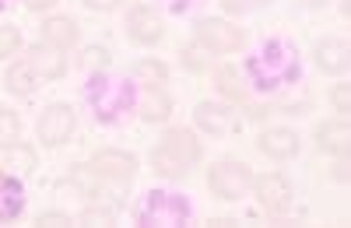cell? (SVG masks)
Returning <instances> with one entry per match:
<instances>
[{
	"mask_svg": "<svg viewBox=\"0 0 351 228\" xmlns=\"http://www.w3.org/2000/svg\"><path fill=\"white\" fill-rule=\"evenodd\" d=\"M193 120H197L200 130H208V134H225L232 127V109L218 105V102H200L197 112H193Z\"/></svg>",
	"mask_w": 351,
	"mask_h": 228,
	"instance_id": "5bb4252c",
	"label": "cell"
},
{
	"mask_svg": "<svg viewBox=\"0 0 351 228\" xmlns=\"http://www.w3.org/2000/svg\"><path fill=\"white\" fill-rule=\"evenodd\" d=\"M25 64L32 67V74L39 77V81H53V77H60L64 74V56L56 53L53 46H39V49H32L25 56Z\"/></svg>",
	"mask_w": 351,
	"mask_h": 228,
	"instance_id": "4fadbf2b",
	"label": "cell"
},
{
	"mask_svg": "<svg viewBox=\"0 0 351 228\" xmlns=\"http://www.w3.org/2000/svg\"><path fill=\"white\" fill-rule=\"evenodd\" d=\"M88 8H95V11H112L116 4H120V0H84Z\"/></svg>",
	"mask_w": 351,
	"mask_h": 228,
	"instance_id": "4dcf8cb0",
	"label": "cell"
},
{
	"mask_svg": "<svg viewBox=\"0 0 351 228\" xmlns=\"http://www.w3.org/2000/svg\"><path fill=\"white\" fill-rule=\"evenodd\" d=\"M218 88L232 99V102H246V88L239 84V74L232 67H218Z\"/></svg>",
	"mask_w": 351,
	"mask_h": 228,
	"instance_id": "44dd1931",
	"label": "cell"
},
{
	"mask_svg": "<svg viewBox=\"0 0 351 228\" xmlns=\"http://www.w3.org/2000/svg\"><path fill=\"white\" fill-rule=\"evenodd\" d=\"M256 197H260V207L267 214H285L288 204H291V190H288V179L281 173H267L256 179Z\"/></svg>",
	"mask_w": 351,
	"mask_h": 228,
	"instance_id": "52a82bcc",
	"label": "cell"
},
{
	"mask_svg": "<svg viewBox=\"0 0 351 228\" xmlns=\"http://www.w3.org/2000/svg\"><path fill=\"white\" fill-rule=\"evenodd\" d=\"M53 4V0H28V8H32V11H46Z\"/></svg>",
	"mask_w": 351,
	"mask_h": 228,
	"instance_id": "d6a6232c",
	"label": "cell"
},
{
	"mask_svg": "<svg viewBox=\"0 0 351 228\" xmlns=\"http://www.w3.org/2000/svg\"><path fill=\"white\" fill-rule=\"evenodd\" d=\"M302 4H324V0H302Z\"/></svg>",
	"mask_w": 351,
	"mask_h": 228,
	"instance_id": "e575fe53",
	"label": "cell"
},
{
	"mask_svg": "<svg viewBox=\"0 0 351 228\" xmlns=\"http://www.w3.org/2000/svg\"><path fill=\"white\" fill-rule=\"evenodd\" d=\"M74 134V112L67 105H49L43 112V120H39V137L46 140V144H64V140Z\"/></svg>",
	"mask_w": 351,
	"mask_h": 228,
	"instance_id": "ba28073f",
	"label": "cell"
},
{
	"mask_svg": "<svg viewBox=\"0 0 351 228\" xmlns=\"http://www.w3.org/2000/svg\"><path fill=\"white\" fill-rule=\"evenodd\" d=\"M190 214L193 207L183 193L152 190V193H144V201L137 207V225L141 228H180L190 221Z\"/></svg>",
	"mask_w": 351,
	"mask_h": 228,
	"instance_id": "3957f363",
	"label": "cell"
},
{
	"mask_svg": "<svg viewBox=\"0 0 351 228\" xmlns=\"http://www.w3.org/2000/svg\"><path fill=\"white\" fill-rule=\"evenodd\" d=\"M43 36H46V42H49L53 49H67V46H74V39H77V25H74L71 18H49V21L43 25Z\"/></svg>",
	"mask_w": 351,
	"mask_h": 228,
	"instance_id": "ac0fdd59",
	"label": "cell"
},
{
	"mask_svg": "<svg viewBox=\"0 0 351 228\" xmlns=\"http://www.w3.org/2000/svg\"><path fill=\"white\" fill-rule=\"evenodd\" d=\"M25 207V190H21V179L18 176H8L0 173V225H8L21 214Z\"/></svg>",
	"mask_w": 351,
	"mask_h": 228,
	"instance_id": "30bf717a",
	"label": "cell"
},
{
	"mask_svg": "<svg viewBox=\"0 0 351 228\" xmlns=\"http://www.w3.org/2000/svg\"><path fill=\"white\" fill-rule=\"evenodd\" d=\"M162 4L172 11V14H183V11H190V8H197L200 0H162Z\"/></svg>",
	"mask_w": 351,
	"mask_h": 228,
	"instance_id": "f546056e",
	"label": "cell"
},
{
	"mask_svg": "<svg viewBox=\"0 0 351 228\" xmlns=\"http://www.w3.org/2000/svg\"><path fill=\"white\" fill-rule=\"evenodd\" d=\"M348 120L341 116V120H327V123H319V130H316V144H319V151H330V155H341V151H348Z\"/></svg>",
	"mask_w": 351,
	"mask_h": 228,
	"instance_id": "2e32d148",
	"label": "cell"
},
{
	"mask_svg": "<svg viewBox=\"0 0 351 228\" xmlns=\"http://www.w3.org/2000/svg\"><path fill=\"white\" fill-rule=\"evenodd\" d=\"M169 112H172V99L158 88V84H148L141 95V116L148 123H162V120H169Z\"/></svg>",
	"mask_w": 351,
	"mask_h": 228,
	"instance_id": "e0dca14e",
	"label": "cell"
},
{
	"mask_svg": "<svg viewBox=\"0 0 351 228\" xmlns=\"http://www.w3.org/2000/svg\"><path fill=\"white\" fill-rule=\"evenodd\" d=\"M260 4H267V0H221V8L225 11H250V8H260Z\"/></svg>",
	"mask_w": 351,
	"mask_h": 228,
	"instance_id": "4316f807",
	"label": "cell"
},
{
	"mask_svg": "<svg viewBox=\"0 0 351 228\" xmlns=\"http://www.w3.org/2000/svg\"><path fill=\"white\" fill-rule=\"evenodd\" d=\"M137 77H141L144 84H162V81H165V64H158V60H141V64H137Z\"/></svg>",
	"mask_w": 351,
	"mask_h": 228,
	"instance_id": "603a6c76",
	"label": "cell"
},
{
	"mask_svg": "<svg viewBox=\"0 0 351 228\" xmlns=\"http://www.w3.org/2000/svg\"><path fill=\"white\" fill-rule=\"evenodd\" d=\"M348 99H351V92H348V84H337V88H334V109L341 112V116H344V112H348Z\"/></svg>",
	"mask_w": 351,
	"mask_h": 228,
	"instance_id": "83f0119b",
	"label": "cell"
},
{
	"mask_svg": "<svg viewBox=\"0 0 351 228\" xmlns=\"http://www.w3.org/2000/svg\"><path fill=\"white\" fill-rule=\"evenodd\" d=\"M316 67L327 74H341L348 67V42L344 39H324L316 46Z\"/></svg>",
	"mask_w": 351,
	"mask_h": 228,
	"instance_id": "9a60e30c",
	"label": "cell"
},
{
	"mask_svg": "<svg viewBox=\"0 0 351 228\" xmlns=\"http://www.w3.org/2000/svg\"><path fill=\"white\" fill-rule=\"evenodd\" d=\"M39 225H43V228H67V225H71V218H67V214H60V211H53V214L46 211V214H39Z\"/></svg>",
	"mask_w": 351,
	"mask_h": 228,
	"instance_id": "484cf974",
	"label": "cell"
},
{
	"mask_svg": "<svg viewBox=\"0 0 351 228\" xmlns=\"http://www.w3.org/2000/svg\"><path fill=\"white\" fill-rule=\"evenodd\" d=\"M21 46V32L18 28H0V56H11Z\"/></svg>",
	"mask_w": 351,
	"mask_h": 228,
	"instance_id": "cb8c5ba5",
	"label": "cell"
},
{
	"mask_svg": "<svg viewBox=\"0 0 351 228\" xmlns=\"http://www.w3.org/2000/svg\"><path fill=\"white\" fill-rule=\"evenodd\" d=\"M14 4V0H0V11H4V8H11Z\"/></svg>",
	"mask_w": 351,
	"mask_h": 228,
	"instance_id": "836d02e7",
	"label": "cell"
},
{
	"mask_svg": "<svg viewBox=\"0 0 351 228\" xmlns=\"http://www.w3.org/2000/svg\"><path fill=\"white\" fill-rule=\"evenodd\" d=\"M200 158V144H197V137L190 130H169L162 137V144L152 151V165H155V173L158 176H183L186 173V165Z\"/></svg>",
	"mask_w": 351,
	"mask_h": 228,
	"instance_id": "277c9868",
	"label": "cell"
},
{
	"mask_svg": "<svg viewBox=\"0 0 351 228\" xmlns=\"http://www.w3.org/2000/svg\"><path fill=\"white\" fill-rule=\"evenodd\" d=\"M334 176H337V179H348V158H344V151H341V158H337V165H334Z\"/></svg>",
	"mask_w": 351,
	"mask_h": 228,
	"instance_id": "1f68e13d",
	"label": "cell"
},
{
	"mask_svg": "<svg viewBox=\"0 0 351 228\" xmlns=\"http://www.w3.org/2000/svg\"><path fill=\"white\" fill-rule=\"evenodd\" d=\"M18 137H21V120L14 116L11 109H0V148L14 144Z\"/></svg>",
	"mask_w": 351,
	"mask_h": 228,
	"instance_id": "7402d4cb",
	"label": "cell"
},
{
	"mask_svg": "<svg viewBox=\"0 0 351 228\" xmlns=\"http://www.w3.org/2000/svg\"><path fill=\"white\" fill-rule=\"evenodd\" d=\"M246 77L256 92H281L302 77V60L291 39H267L253 56H246Z\"/></svg>",
	"mask_w": 351,
	"mask_h": 228,
	"instance_id": "6da1fadb",
	"label": "cell"
},
{
	"mask_svg": "<svg viewBox=\"0 0 351 228\" xmlns=\"http://www.w3.org/2000/svg\"><path fill=\"white\" fill-rule=\"evenodd\" d=\"M84 60L92 64V67H102V64H109V53H106V49H99V46H92V49L84 53Z\"/></svg>",
	"mask_w": 351,
	"mask_h": 228,
	"instance_id": "f1b7e54d",
	"label": "cell"
},
{
	"mask_svg": "<svg viewBox=\"0 0 351 228\" xmlns=\"http://www.w3.org/2000/svg\"><path fill=\"white\" fill-rule=\"evenodd\" d=\"M84 102L95 112V120L106 127H120L137 109V84L123 74H92L84 84Z\"/></svg>",
	"mask_w": 351,
	"mask_h": 228,
	"instance_id": "7a4b0ae2",
	"label": "cell"
},
{
	"mask_svg": "<svg viewBox=\"0 0 351 228\" xmlns=\"http://www.w3.org/2000/svg\"><path fill=\"white\" fill-rule=\"evenodd\" d=\"M92 168H95L99 176H106V179L123 183V179H130V176H134L137 162H134L127 151H112V148H106V151H99V155L92 158Z\"/></svg>",
	"mask_w": 351,
	"mask_h": 228,
	"instance_id": "9c48e42d",
	"label": "cell"
},
{
	"mask_svg": "<svg viewBox=\"0 0 351 228\" xmlns=\"http://www.w3.org/2000/svg\"><path fill=\"white\" fill-rule=\"evenodd\" d=\"M36 84H39V77L32 74V67H28L25 60L14 64V67L8 71V88H11L14 95H32V92H36Z\"/></svg>",
	"mask_w": 351,
	"mask_h": 228,
	"instance_id": "ffe728a7",
	"label": "cell"
},
{
	"mask_svg": "<svg viewBox=\"0 0 351 228\" xmlns=\"http://www.w3.org/2000/svg\"><path fill=\"white\" fill-rule=\"evenodd\" d=\"M260 148H263V155H271V158H291L299 151V134L288 130V127L263 130L260 134Z\"/></svg>",
	"mask_w": 351,
	"mask_h": 228,
	"instance_id": "8fae6325",
	"label": "cell"
},
{
	"mask_svg": "<svg viewBox=\"0 0 351 228\" xmlns=\"http://www.w3.org/2000/svg\"><path fill=\"white\" fill-rule=\"evenodd\" d=\"M127 25H130V39H137V42H158L162 39V18L152 8H134L127 14Z\"/></svg>",
	"mask_w": 351,
	"mask_h": 228,
	"instance_id": "7c38bea8",
	"label": "cell"
},
{
	"mask_svg": "<svg viewBox=\"0 0 351 228\" xmlns=\"http://www.w3.org/2000/svg\"><path fill=\"white\" fill-rule=\"evenodd\" d=\"M112 221V207H88L81 214V225H109Z\"/></svg>",
	"mask_w": 351,
	"mask_h": 228,
	"instance_id": "d4e9b609",
	"label": "cell"
},
{
	"mask_svg": "<svg viewBox=\"0 0 351 228\" xmlns=\"http://www.w3.org/2000/svg\"><path fill=\"white\" fill-rule=\"evenodd\" d=\"M208 186L221 197V201H239V197H246V190L253 186V173L243 162H218L208 173Z\"/></svg>",
	"mask_w": 351,
	"mask_h": 228,
	"instance_id": "5b68a950",
	"label": "cell"
},
{
	"mask_svg": "<svg viewBox=\"0 0 351 228\" xmlns=\"http://www.w3.org/2000/svg\"><path fill=\"white\" fill-rule=\"evenodd\" d=\"M197 39L215 49V53H236L246 46V32L236 25H228V21H218V18H204L197 25Z\"/></svg>",
	"mask_w": 351,
	"mask_h": 228,
	"instance_id": "8992f818",
	"label": "cell"
},
{
	"mask_svg": "<svg viewBox=\"0 0 351 228\" xmlns=\"http://www.w3.org/2000/svg\"><path fill=\"white\" fill-rule=\"evenodd\" d=\"M0 165H4V168H14V173H32V168H36V155H32V148H21L18 140H14V144H4Z\"/></svg>",
	"mask_w": 351,
	"mask_h": 228,
	"instance_id": "d6986e66",
	"label": "cell"
}]
</instances>
